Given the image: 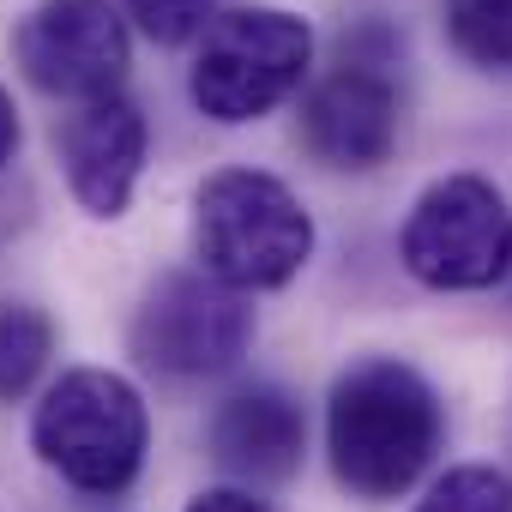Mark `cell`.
I'll return each mask as SVG.
<instances>
[{
  "mask_svg": "<svg viewBox=\"0 0 512 512\" xmlns=\"http://www.w3.org/2000/svg\"><path fill=\"white\" fill-rule=\"evenodd\" d=\"M446 434L434 386L398 362V356H368L332 380L326 398V452L332 476L356 500H398L416 488V476L434 464Z\"/></svg>",
  "mask_w": 512,
  "mask_h": 512,
  "instance_id": "obj_1",
  "label": "cell"
},
{
  "mask_svg": "<svg viewBox=\"0 0 512 512\" xmlns=\"http://www.w3.org/2000/svg\"><path fill=\"white\" fill-rule=\"evenodd\" d=\"M193 253L235 296L284 290L314 260V217L266 169H217L193 187Z\"/></svg>",
  "mask_w": 512,
  "mask_h": 512,
  "instance_id": "obj_2",
  "label": "cell"
},
{
  "mask_svg": "<svg viewBox=\"0 0 512 512\" xmlns=\"http://www.w3.org/2000/svg\"><path fill=\"white\" fill-rule=\"evenodd\" d=\"M151 446L145 398L115 368H67L31 416V452L79 494L115 500L139 482Z\"/></svg>",
  "mask_w": 512,
  "mask_h": 512,
  "instance_id": "obj_3",
  "label": "cell"
},
{
  "mask_svg": "<svg viewBox=\"0 0 512 512\" xmlns=\"http://www.w3.org/2000/svg\"><path fill=\"white\" fill-rule=\"evenodd\" d=\"M308 67H314L308 19L284 7H235V13H211V25L199 31L187 91L199 115L223 127H247L272 115L278 103H290Z\"/></svg>",
  "mask_w": 512,
  "mask_h": 512,
  "instance_id": "obj_4",
  "label": "cell"
},
{
  "mask_svg": "<svg viewBox=\"0 0 512 512\" xmlns=\"http://www.w3.org/2000/svg\"><path fill=\"white\" fill-rule=\"evenodd\" d=\"M398 260L428 290H494L512 272V211L482 175H440L404 217Z\"/></svg>",
  "mask_w": 512,
  "mask_h": 512,
  "instance_id": "obj_5",
  "label": "cell"
},
{
  "mask_svg": "<svg viewBox=\"0 0 512 512\" xmlns=\"http://www.w3.org/2000/svg\"><path fill=\"white\" fill-rule=\"evenodd\" d=\"M302 145L326 169H380L398 145V85H392V43L380 25L344 37V61L308 91L302 103Z\"/></svg>",
  "mask_w": 512,
  "mask_h": 512,
  "instance_id": "obj_6",
  "label": "cell"
},
{
  "mask_svg": "<svg viewBox=\"0 0 512 512\" xmlns=\"http://www.w3.org/2000/svg\"><path fill=\"white\" fill-rule=\"evenodd\" d=\"M133 356L175 380L229 374L253 338V308L205 272H163L133 308Z\"/></svg>",
  "mask_w": 512,
  "mask_h": 512,
  "instance_id": "obj_7",
  "label": "cell"
},
{
  "mask_svg": "<svg viewBox=\"0 0 512 512\" xmlns=\"http://www.w3.org/2000/svg\"><path fill=\"white\" fill-rule=\"evenodd\" d=\"M13 61L43 97L61 103L115 97L133 67L127 19L109 0H37L13 25Z\"/></svg>",
  "mask_w": 512,
  "mask_h": 512,
  "instance_id": "obj_8",
  "label": "cell"
},
{
  "mask_svg": "<svg viewBox=\"0 0 512 512\" xmlns=\"http://www.w3.org/2000/svg\"><path fill=\"white\" fill-rule=\"evenodd\" d=\"M145 145H151V127H145L139 103L121 91L97 97V103H73L55 121V151H61L67 187L91 217H121L133 205V187L145 175Z\"/></svg>",
  "mask_w": 512,
  "mask_h": 512,
  "instance_id": "obj_9",
  "label": "cell"
},
{
  "mask_svg": "<svg viewBox=\"0 0 512 512\" xmlns=\"http://www.w3.org/2000/svg\"><path fill=\"white\" fill-rule=\"evenodd\" d=\"M308 452V416L284 386H241L211 416V458L241 482H290Z\"/></svg>",
  "mask_w": 512,
  "mask_h": 512,
  "instance_id": "obj_10",
  "label": "cell"
},
{
  "mask_svg": "<svg viewBox=\"0 0 512 512\" xmlns=\"http://www.w3.org/2000/svg\"><path fill=\"white\" fill-rule=\"evenodd\" d=\"M55 356V326L31 302H0V404L25 398Z\"/></svg>",
  "mask_w": 512,
  "mask_h": 512,
  "instance_id": "obj_11",
  "label": "cell"
},
{
  "mask_svg": "<svg viewBox=\"0 0 512 512\" xmlns=\"http://www.w3.org/2000/svg\"><path fill=\"white\" fill-rule=\"evenodd\" d=\"M452 49L482 73H512V0H440Z\"/></svg>",
  "mask_w": 512,
  "mask_h": 512,
  "instance_id": "obj_12",
  "label": "cell"
},
{
  "mask_svg": "<svg viewBox=\"0 0 512 512\" xmlns=\"http://www.w3.org/2000/svg\"><path fill=\"white\" fill-rule=\"evenodd\" d=\"M416 512H512V482L494 464H458L440 482H428Z\"/></svg>",
  "mask_w": 512,
  "mask_h": 512,
  "instance_id": "obj_13",
  "label": "cell"
},
{
  "mask_svg": "<svg viewBox=\"0 0 512 512\" xmlns=\"http://www.w3.org/2000/svg\"><path fill=\"white\" fill-rule=\"evenodd\" d=\"M121 13H127L151 43L175 49V43H187V37H199V31L211 25L217 0H121Z\"/></svg>",
  "mask_w": 512,
  "mask_h": 512,
  "instance_id": "obj_14",
  "label": "cell"
},
{
  "mask_svg": "<svg viewBox=\"0 0 512 512\" xmlns=\"http://www.w3.org/2000/svg\"><path fill=\"white\" fill-rule=\"evenodd\" d=\"M187 512H272L266 500H253L247 488H205L187 500Z\"/></svg>",
  "mask_w": 512,
  "mask_h": 512,
  "instance_id": "obj_15",
  "label": "cell"
},
{
  "mask_svg": "<svg viewBox=\"0 0 512 512\" xmlns=\"http://www.w3.org/2000/svg\"><path fill=\"white\" fill-rule=\"evenodd\" d=\"M19 157V103H13V91L0 85V169H7Z\"/></svg>",
  "mask_w": 512,
  "mask_h": 512,
  "instance_id": "obj_16",
  "label": "cell"
},
{
  "mask_svg": "<svg viewBox=\"0 0 512 512\" xmlns=\"http://www.w3.org/2000/svg\"><path fill=\"white\" fill-rule=\"evenodd\" d=\"M506 278H512V272H506Z\"/></svg>",
  "mask_w": 512,
  "mask_h": 512,
  "instance_id": "obj_17",
  "label": "cell"
}]
</instances>
